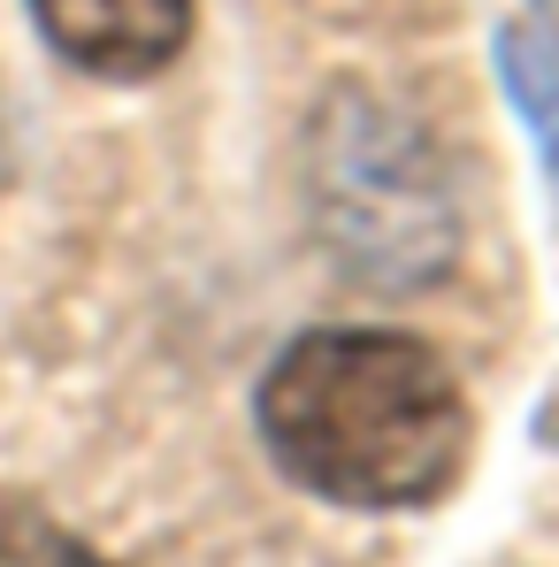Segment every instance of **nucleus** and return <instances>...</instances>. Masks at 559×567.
Listing matches in <instances>:
<instances>
[{"label":"nucleus","mask_w":559,"mask_h":567,"mask_svg":"<svg viewBox=\"0 0 559 567\" xmlns=\"http://www.w3.org/2000/svg\"><path fill=\"white\" fill-rule=\"evenodd\" d=\"M31 16L93 78H154L191 31V0H31Z\"/></svg>","instance_id":"obj_2"},{"label":"nucleus","mask_w":559,"mask_h":567,"mask_svg":"<svg viewBox=\"0 0 559 567\" xmlns=\"http://www.w3.org/2000/svg\"><path fill=\"white\" fill-rule=\"evenodd\" d=\"M490 54H498V85L521 107V123H529V138H537V154H545V169L559 185V31L506 23Z\"/></svg>","instance_id":"obj_3"},{"label":"nucleus","mask_w":559,"mask_h":567,"mask_svg":"<svg viewBox=\"0 0 559 567\" xmlns=\"http://www.w3.org/2000/svg\"><path fill=\"white\" fill-rule=\"evenodd\" d=\"M0 567H107V560L85 537H70L62 522H46L39 506L0 498Z\"/></svg>","instance_id":"obj_4"},{"label":"nucleus","mask_w":559,"mask_h":567,"mask_svg":"<svg viewBox=\"0 0 559 567\" xmlns=\"http://www.w3.org/2000/svg\"><path fill=\"white\" fill-rule=\"evenodd\" d=\"M261 437L314 498L429 506L467 461V399L406 330H307L261 383Z\"/></svg>","instance_id":"obj_1"}]
</instances>
